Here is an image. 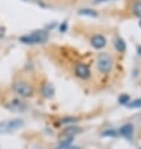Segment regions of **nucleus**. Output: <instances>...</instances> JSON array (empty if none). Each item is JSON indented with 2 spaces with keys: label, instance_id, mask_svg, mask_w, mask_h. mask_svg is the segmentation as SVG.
Listing matches in <instances>:
<instances>
[{
  "label": "nucleus",
  "instance_id": "nucleus-1",
  "mask_svg": "<svg viewBox=\"0 0 141 149\" xmlns=\"http://www.w3.org/2000/svg\"><path fill=\"white\" fill-rule=\"evenodd\" d=\"M49 39V34L45 30H35L32 33H29L23 36H20V43L26 45H35V44H44Z\"/></svg>",
  "mask_w": 141,
  "mask_h": 149
},
{
  "label": "nucleus",
  "instance_id": "nucleus-2",
  "mask_svg": "<svg viewBox=\"0 0 141 149\" xmlns=\"http://www.w3.org/2000/svg\"><path fill=\"white\" fill-rule=\"evenodd\" d=\"M96 67L97 70L102 74H109L111 73L114 67V61L113 58H111L107 53H100L96 58Z\"/></svg>",
  "mask_w": 141,
  "mask_h": 149
},
{
  "label": "nucleus",
  "instance_id": "nucleus-3",
  "mask_svg": "<svg viewBox=\"0 0 141 149\" xmlns=\"http://www.w3.org/2000/svg\"><path fill=\"white\" fill-rule=\"evenodd\" d=\"M24 125V120L21 119H11V120L0 123V134H10L20 129Z\"/></svg>",
  "mask_w": 141,
  "mask_h": 149
},
{
  "label": "nucleus",
  "instance_id": "nucleus-4",
  "mask_svg": "<svg viewBox=\"0 0 141 149\" xmlns=\"http://www.w3.org/2000/svg\"><path fill=\"white\" fill-rule=\"evenodd\" d=\"M13 89L20 98H30L32 93H34L31 85L28 84L26 81H15L13 85Z\"/></svg>",
  "mask_w": 141,
  "mask_h": 149
},
{
  "label": "nucleus",
  "instance_id": "nucleus-5",
  "mask_svg": "<svg viewBox=\"0 0 141 149\" xmlns=\"http://www.w3.org/2000/svg\"><path fill=\"white\" fill-rule=\"evenodd\" d=\"M134 132H135L134 125H132L131 123H126L119 129V134L121 135L122 138L129 140V142H132V139H134Z\"/></svg>",
  "mask_w": 141,
  "mask_h": 149
},
{
  "label": "nucleus",
  "instance_id": "nucleus-6",
  "mask_svg": "<svg viewBox=\"0 0 141 149\" xmlns=\"http://www.w3.org/2000/svg\"><path fill=\"white\" fill-rule=\"evenodd\" d=\"M106 39H105V36L101 35V34H95L91 36V39H90V44H91V47H93L94 49H97V50H100V49L102 48H105L106 47Z\"/></svg>",
  "mask_w": 141,
  "mask_h": 149
},
{
  "label": "nucleus",
  "instance_id": "nucleus-7",
  "mask_svg": "<svg viewBox=\"0 0 141 149\" xmlns=\"http://www.w3.org/2000/svg\"><path fill=\"white\" fill-rule=\"evenodd\" d=\"M6 108L15 113H23L24 110H26V104L20 99H14L9 102V104H6Z\"/></svg>",
  "mask_w": 141,
  "mask_h": 149
},
{
  "label": "nucleus",
  "instance_id": "nucleus-8",
  "mask_svg": "<svg viewBox=\"0 0 141 149\" xmlns=\"http://www.w3.org/2000/svg\"><path fill=\"white\" fill-rule=\"evenodd\" d=\"M75 74L80 78V79H89L90 75H91V72H90V69L89 67L86 64H82V63H79L76 64V67H75Z\"/></svg>",
  "mask_w": 141,
  "mask_h": 149
},
{
  "label": "nucleus",
  "instance_id": "nucleus-9",
  "mask_svg": "<svg viewBox=\"0 0 141 149\" xmlns=\"http://www.w3.org/2000/svg\"><path fill=\"white\" fill-rule=\"evenodd\" d=\"M41 94L43 97H45L46 99H51L55 94V89H54V85L51 83H44L43 86H41Z\"/></svg>",
  "mask_w": 141,
  "mask_h": 149
},
{
  "label": "nucleus",
  "instance_id": "nucleus-10",
  "mask_svg": "<svg viewBox=\"0 0 141 149\" xmlns=\"http://www.w3.org/2000/svg\"><path fill=\"white\" fill-rule=\"evenodd\" d=\"M79 133H81V128H79L77 125H74V124L66 127L64 129V135H66V136H73L74 138V136Z\"/></svg>",
  "mask_w": 141,
  "mask_h": 149
},
{
  "label": "nucleus",
  "instance_id": "nucleus-11",
  "mask_svg": "<svg viewBox=\"0 0 141 149\" xmlns=\"http://www.w3.org/2000/svg\"><path fill=\"white\" fill-rule=\"evenodd\" d=\"M114 47H115V49L119 53H124V52L126 50V43H125V40H124L122 38H120V36H115V39H114Z\"/></svg>",
  "mask_w": 141,
  "mask_h": 149
},
{
  "label": "nucleus",
  "instance_id": "nucleus-12",
  "mask_svg": "<svg viewBox=\"0 0 141 149\" xmlns=\"http://www.w3.org/2000/svg\"><path fill=\"white\" fill-rule=\"evenodd\" d=\"M131 10L134 15H136L138 18L141 19V0H135L132 3V6H131Z\"/></svg>",
  "mask_w": 141,
  "mask_h": 149
},
{
  "label": "nucleus",
  "instance_id": "nucleus-13",
  "mask_svg": "<svg viewBox=\"0 0 141 149\" xmlns=\"http://www.w3.org/2000/svg\"><path fill=\"white\" fill-rule=\"evenodd\" d=\"M73 140H74L73 136H66V138H65L64 140H61V142L59 143V146H57L55 149H66L68 147L71 146Z\"/></svg>",
  "mask_w": 141,
  "mask_h": 149
},
{
  "label": "nucleus",
  "instance_id": "nucleus-14",
  "mask_svg": "<svg viewBox=\"0 0 141 149\" xmlns=\"http://www.w3.org/2000/svg\"><path fill=\"white\" fill-rule=\"evenodd\" d=\"M127 108H130V109H139L141 108V98L139 99H135V100H130L126 104Z\"/></svg>",
  "mask_w": 141,
  "mask_h": 149
},
{
  "label": "nucleus",
  "instance_id": "nucleus-15",
  "mask_svg": "<svg viewBox=\"0 0 141 149\" xmlns=\"http://www.w3.org/2000/svg\"><path fill=\"white\" fill-rule=\"evenodd\" d=\"M79 14L80 15H86V16H97V13L95 10H91V9H81L79 10Z\"/></svg>",
  "mask_w": 141,
  "mask_h": 149
},
{
  "label": "nucleus",
  "instance_id": "nucleus-16",
  "mask_svg": "<svg viewBox=\"0 0 141 149\" xmlns=\"http://www.w3.org/2000/svg\"><path fill=\"white\" fill-rule=\"evenodd\" d=\"M76 122H77V118L75 117H65L60 120V124H70L71 125L73 123H76Z\"/></svg>",
  "mask_w": 141,
  "mask_h": 149
},
{
  "label": "nucleus",
  "instance_id": "nucleus-17",
  "mask_svg": "<svg viewBox=\"0 0 141 149\" xmlns=\"http://www.w3.org/2000/svg\"><path fill=\"white\" fill-rule=\"evenodd\" d=\"M118 135H119V132H116L115 129H107L101 133V136H104V138H106V136H118Z\"/></svg>",
  "mask_w": 141,
  "mask_h": 149
},
{
  "label": "nucleus",
  "instance_id": "nucleus-18",
  "mask_svg": "<svg viewBox=\"0 0 141 149\" xmlns=\"http://www.w3.org/2000/svg\"><path fill=\"white\" fill-rule=\"evenodd\" d=\"M130 102V95H127V94H121L119 97V103L121 105H126L127 103Z\"/></svg>",
  "mask_w": 141,
  "mask_h": 149
},
{
  "label": "nucleus",
  "instance_id": "nucleus-19",
  "mask_svg": "<svg viewBox=\"0 0 141 149\" xmlns=\"http://www.w3.org/2000/svg\"><path fill=\"white\" fill-rule=\"evenodd\" d=\"M59 29H60V31H65V30H66V22H64L63 25H61Z\"/></svg>",
  "mask_w": 141,
  "mask_h": 149
},
{
  "label": "nucleus",
  "instance_id": "nucleus-20",
  "mask_svg": "<svg viewBox=\"0 0 141 149\" xmlns=\"http://www.w3.org/2000/svg\"><path fill=\"white\" fill-rule=\"evenodd\" d=\"M66 149H80V148L76 147V146H70V147H68Z\"/></svg>",
  "mask_w": 141,
  "mask_h": 149
},
{
  "label": "nucleus",
  "instance_id": "nucleus-21",
  "mask_svg": "<svg viewBox=\"0 0 141 149\" xmlns=\"http://www.w3.org/2000/svg\"><path fill=\"white\" fill-rule=\"evenodd\" d=\"M102 1H107V0H95V3H102Z\"/></svg>",
  "mask_w": 141,
  "mask_h": 149
},
{
  "label": "nucleus",
  "instance_id": "nucleus-22",
  "mask_svg": "<svg viewBox=\"0 0 141 149\" xmlns=\"http://www.w3.org/2000/svg\"><path fill=\"white\" fill-rule=\"evenodd\" d=\"M140 28H141V20H140Z\"/></svg>",
  "mask_w": 141,
  "mask_h": 149
},
{
  "label": "nucleus",
  "instance_id": "nucleus-23",
  "mask_svg": "<svg viewBox=\"0 0 141 149\" xmlns=\"http://www.w3.org/2000/svg\"><path fill=\"white\" fill-rule=\"evenodd\" d=\"M140 149H141V148H140Z\"/></svg>",
  "mask_w": 141,
  "mask_h": 149
}]
</instances>
